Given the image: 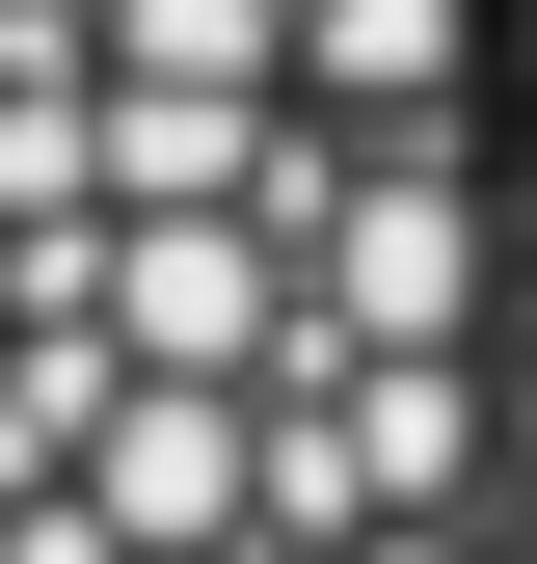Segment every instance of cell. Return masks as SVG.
I'll list each match as a JSON object with an SVG mask.
<instances>
[{
  "label": "cell",
  "mask_w": 537,
  "mask_h": 564,
  "mask_svg": "<svg viewBox=\"0 0 537 564\" xmlns=\"http://www.w3.org/2000/svg\"><path fill=\"white\" fill-rule=\"evenodd\" d=\"M81 349L108 377H296V242L268 216H81Z\"/></svg>",
  "instance_id": "1"
},
{
  "label": "cell",
  "mask_w": 537,
  "mask_h": 564,
  "mask_svg": "<svg viewBox=\"0 0 537 564\" xmlns=\"http://www.w3.org/2000/svg\"><path fill=\"white\" fill-rule=\"evenodd\" d=\"M296 323L322 349H484V188L457 162H322L296 188Z\"/></svg>",
  "instance_id": "2"
},
{
  "label": "cell",
  "mask_w": 537,
  "mask_h": 564,
  "mask_svg": "<svg viewBox=\"0 0 537 564\" xmlns=\"http://www.w3.org/2000/svg\"><path fill=\"white\" fill-rule=\"evenodd\" d=\"M457 54H484V0H296V54H268V82H322L376 162H430V134H457Z\"/></svg>",
  "instance_id": "3"
},
{
  "label": "cell",
  "mask_w": 537,
  "mask_h": 564,
  "mask_svg": "<svg viewBox=\"0 0 537 564\" xmlns=\"http://www.w3.org/2000/svg\"><path fill=\"white\" fill-rule=\"evenodd\" d=\"M108 28H134V82H216V108H268L296 0H108Z\"/></svg>",
  "instance_id": "4"
}]
</instances>
